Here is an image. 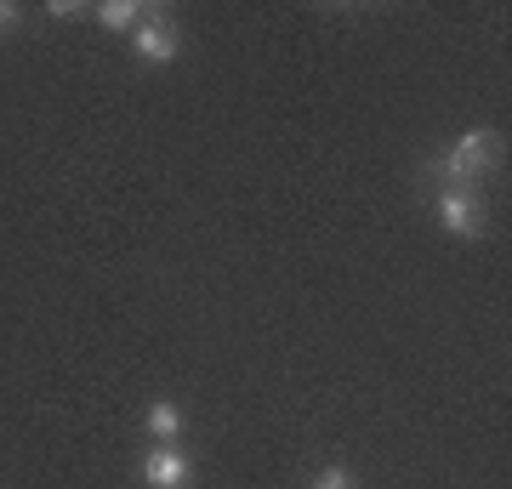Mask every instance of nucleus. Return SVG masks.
Masks as SVG:
<instances>
[{
	"instance_id": "20e7f679",
	"label": "nucleus",
	"mask_w": 512,
	"mask_h": 489,
	"mask_svg": "<svg viewBox=\"0 0 512 489\" xmlns=\"http://www.w3.org/2000/svg\"><path fill=\"white\" fill-rule=\"evenodd\" d=\"M143 484L148 489H194V461L183 444H154L143 455Z\"/></svg>"
},
{
	"instance_id": "f257e3e1",
	"label": "nucleus",
	"mask_w": 512,
	"mask_h": 489,
	"mask_svg": "<svg viewBox=\"0 0 512 489\" xmlns=\"http://www.w3.org/2000/svg\"><path fill=\"white\" fill-rule=\"evenodd\" d=\"M507 165V137L490 126L467 131L461 143H450L444 154H433L427 160V177L439 182V188H478V182L490 177V171H501Z\"/></svg>"
},
{
	"instance_id": "39448f33",
	"label": "nucleus",
	"mask_w": 512,
	"mask_h": 489,
	"mask_svg": "<svg viewBox=\"0 0 512 489\" xmlns=\"http://www.w3.org/2000/svg\"><path fill=\"white\" fill-rule=\"evenodd\" d=\"M183 410H177V404L171 399H154L148 404V438H154V444H183Z\"/></svg>"
},
{
	"instance_id": "f03ea898",
	"label": "nucleus",
	"mask_w": 512,
	"mask_h": 489,
	"mask_svg": "<svg viewBox=\"0 0 512 489\" xmlns=\"http://www.w3.org/2000/svg\"><path fill=\"white\" fill-rule=\"evenodd\" d=\"M131 57H143V63H177L183 57V29L165 6H148L143 23L131 29Z\"/></svg>"
},
{
	"instance_id": "6e6552de",
	"label": "nucleus",
	"mask_w": 512,
	"mask_h": 489,
	"mask_svg": "<svg viewBox=\"0 0 512 489\" xmlns=\"http://www.w3.org/2000/svg\"><path fill=\"white\" fill-rule=\"evenodd\" d=\"M12 23H18V6H12V0H0V29H12Z\"/></svg>"
},
{
	"instance_id": "423d86ee",
	"label": "nucleus",
	"mask_w": 512,
	"mask_h": 489,
	"mask_svg": "<svg viewBox=\"0 0 512 489\" xmlns=\"http://www.w3.org/2000/svg\"><path fill=\"white\" fill-rule=\"evenodd\" d=\"M143 12L148 6H137V0H103V6H97V23H103V29H137V23H143Z\"/></svg>"
},
{
	"instance_id": "7ed1b4c3",
	"label": "nucleus",
	"mask_w": 512,
	"mask_h": 489,
	"mask_svg": "<svg viewBox=\"0 0 512 489\" xmlns=\"http://www.w3.org/2000/svg\"><path fill=\"white\" fill-rule=\"evenodd\" d=\"M439 228L450 239H478L484 228H490L484 194H478V188H439Z\"/></svg>"
},
{
	"instance_id": "0eeeda50",
	"label": "nucleus",
	"mask_w": 512,
	"mask_h": 489,
	"mask_svg": "<svg viewBox=\"0 0 512 489\" xmlns=\"http://www.w3.org/2000/svg\"><path fill=\"white\" fill-rule=\"evenodd\" d=\"M313 489H353V472L348 467H325L319 478H313Z\"/></svg>"
}]
</instances>
